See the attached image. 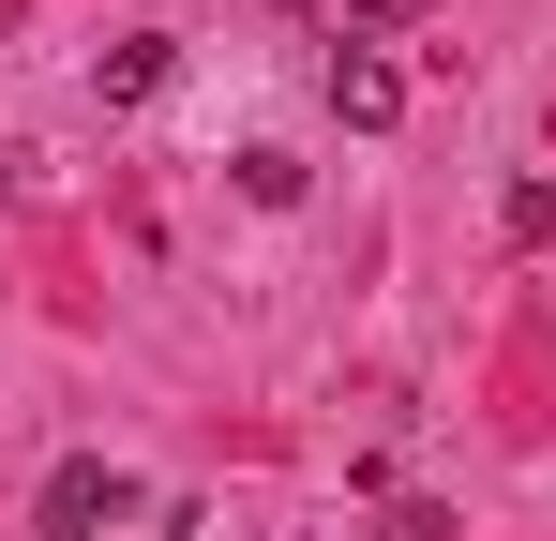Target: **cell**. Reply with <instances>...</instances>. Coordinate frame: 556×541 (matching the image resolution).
<instances>
[{
    "label": "cell",
    "mask_w": 556,
    "mask_h": 541,
    "mask_svg": "<svg viewBox=\"0 0 556 541\" xmlns=\"http://www.w3.org/2000/svg\"><path fill=\"white\" fill-rule=\"evenodd\" d=\"M121 512H136V481H121L105 451H61V466H46V512H30V541H105Z\"/></svg>",
    "instance_id": "1"
},
{
    "label": "cell",
    "mask_w": 556,
    "mask_h": 541,
    "mask_svg": "<svg viewBox=\"0 0 556 541\" xmlns=\"http://www.w3.org/2000/svg\"><path fill=\"white\" fill-rule=\"evenodd\" d=\"M331 121H346V136H391V121H406V76H391L376 46H346V61H331Z\"/></svg>",
    "instance_id": "2"
},
{
    "label": "cell",
    "mask_w": 556,
    "mask_h": 541,
    "mask_svg": "<svg viewBox=\"0 0 556 541\" xmlns=\"http://www.w3.org/2000/svg\"><path fill=\"white\" fill-rule=\"evenodd\" d=\"M151 90H166V46H151V30H136V46H105V105H151Z\"/></svg>",
    "instance_id": "3"
},
{
    "label": "cell",
    "mask_w": 556,
    "mask_h": 541,
    "mask_svg": "<svg viewBox=\"0 0 556 541\" xmlns=\"http://www.w3.org/2000/svg\"><path fill=\"white\" fill-rule=\"evenodd\" d=\"M406 15H421V0H346V30H406Z\"/></svg>",
    "instance_id": "4"
}]
</instances>
